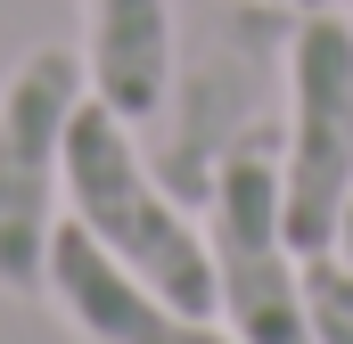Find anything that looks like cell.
<instances>
[{
	"label": "cell",
	"mask_w": 353,
	"mask_h": 344,
	"mask_svg": "<svg viewBox=\"0 0 353 344\" xmlns=\"http://www.w3.org/2000/svg\"><path fill=\"white\" fill-rule=\"evenodd\" d=\"M304 320H312V344H353V262L337 246L304 255Z\"/></svg>",
	"instance_id": "8"
},
{
	"label": "cell",
	"mask_w": 353,
	"mask_h": 344,
	"mask_svg": "<svg viewBox=\"0 0 353 344\" xmlns=\"http://www.w3.org/2000/svg\"><path fill=\"white\" fill-rule=\"evenodd\" d=\"M83 50H33L0 90V295L50 287V238L66 197V123L83 107Z\"/></svg>",
	"instance_id": "5"
},
{
	"label": "cell",
	"mask_w": 353,
	"mask_h": 344,
	"mask_svg": "<svg viewBox=\"0 0 353 344\" xmlns=\"http://www.w3.org/2000/svg\"><path fill=\"white\" fill-rule=\"evenodd\" d=\"M173 0H83V74L90 98H107L132 131L173 90Z\"/></svg>",
	"instance_id": "7"
},
{
	"label": "cell",
	"mask_w": 353,
	"mask_h": 344,
	"mask_svg": "<svg viewBox=\"0 0 353 344\" xmlns=\"http://www.w3.org/2000/svg\"><path fill=\"white\" fill-rule=\"evenodd\" d=\"M271 8H288V17H312V8H353V0H271Z\"/></svg>",
	"instance_id": "9"
},
{
	"label": "cell",
	"mask_w": 353,
	"mask_h": 344,
	"mask_svg": "<svg viewBox=\"0 0 353 344\" xmlns=\"http://www.w3.org/2000/svg\"><path fill=\"white\" fill-rule=\"evenodd\" d=\"M353 197V17L312 8L288 33V140H279V230L296 255L337 246Z\"/></svg>",
	"instance_id": "4"
},
{
	"label": "cell",
	"mask_w": 353,
	"mask_h": 344,
	"mask_svg": "<svg viewBox=\"0 0 353 344\" xmlns=\"http://www.w3.org/2000/svg\"><path fill=\"white\" fill-rule=\"evenodd\" d=\"M50 303L83 344H239L214 312H181L157 287H140L107 246H90L83 222H58L50 238Z\"/></svg>",
	"instance_id": "6"
},
{
	"label": "cell",
	"mask_w": 353,
	"mask_h": 344,
	"mask_svg": "<svg viewBox=\"0 0 353 344\" xmlns=\"http://www.w3.org/2000/svg\"><path fill=\"white\" fill-rule=\"evenodd\" d=\"M214 312L239 344H312L304 320V255L279 230V123L247 131L205 197Z\"/></svg>",
	"instance_id": "3"
},
{
	"label": "cell",
	"mask_w": 353,
	"mask_h": 344,
	"mask_svg": "<svg viewBox=\"0 0 353 344\" xmlns=\"http://www.w3.org/2000/svg\"><path fill=\"white\" fill-rule=\"evenodd\" d=\"M337 255L353 262V197H345V222H337Z\"/></svg>",
	"instance_id": "10"
},
{
	"label": "cell",
	"mask_w": 353,
	"mask_h": 344,
	"mask_svg": "<svg viewBox=\"0 0 353 344\" xmlns=\"http://www.w3.org/2000/svg\"><path fill=\"white\" fill-rule=\"evenodd\" d=\"M66 205L90 230V246H107L140 287H157L181 312H214L205 230L189 222V205H181L173 189L148 172L140 131L107 98H90V90H83V107H74V123H66Z\"/></svg>",
	"instance_id": "2"
},
{
	"label": "cell",
	"mask_w": 353,
	"mask_h": 344,
	"mask_svg": "<svg viewBox=\"0 0 353 344\" xmlns=\"http://www.w3.org/2000/svg\"><path fill=\"white\" fill-rule=\"evenodd\" d=\"M288 33L296 17L271 0H214L189 50H173V90L140 131H148V172L181 205H205L222 156L271 123V90L288 83Z\"/></svg>",
	"instance_id": "1"
}]
</instances>
